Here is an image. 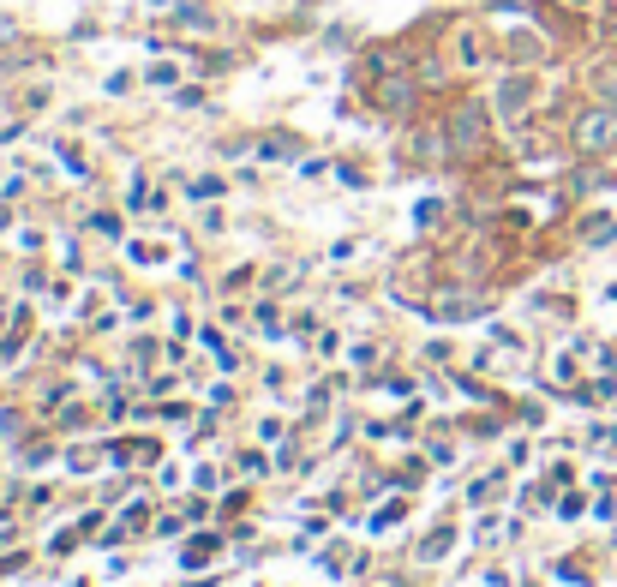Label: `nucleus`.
<instances>
[{"instance_id": "20e7f679", "label": "nucleus", "mask_w": 617, "mask_h": 587, "mask_svg": "<svg viewBox=\"0 0 617 587\" xmlns=\"http://www.w3.org/2000/svg\"><path fill=\"white\" fill-rule=\"evenodd\" d=\"M594 84H600V96L617 108V66H600V78H594Z\"/></svg>"}, {"instance_id": "f257e3e1", "label": "nucleus", "mask_w": 617, "mask_h": 587, "mask_svg": "<svg viewBox=\"0 0 617 587\" xmlns=\"http://www.w3.org/2000/svg\"><path fill=\"white\" fill-rule=\"evenodd\" d=\"M576 144H582V150H612L617 144V114L612 108H588V114L576 120Z\"/></svg>"}, {"instance_id": "f03ea898", "label": "nucleus", "mask_w": 617, "mask_h": 587, "mask_svg": "<svg viewBox=\"0 0 617 587\" xmlns=\"http://www.w3.org/2000/svg\"><path fill=\"white\" fill-rule=\"evenodd\" d=\"M528 102H534V84H528V78H510V84H504V96H498V108H504L510 120H516Z\"/></svg>"}, {"instance_id": "7ed1b4c3", "label": "nucleus", "mask_w": 617, "mask_h": 587, "mask_svg": "<svg viewBox=\"0 0 617 587\" xmlns=\"http://www.w3.org/2000/svg\"><path fill=\"white\" fill-rule=\"evenodd\" d=\"M480 54H486V48H480V36H474V30H462V66H480Z\"/></svg>"}, {"instance_id": "39448f33", "label": "nucleus", "mask_w": 617, "mask_h": 587, "mask_svg": "<svg viewBox=\"0 0 617 587\" xmlns=\"http://www.w3.org/2000/svg\"><path fill=\"white\" fill-rule=\"evenodd\" d=\"M192 198H222V180H216V174H204V180H192Z\"/></svg>"}]
</instances>
